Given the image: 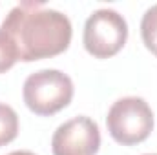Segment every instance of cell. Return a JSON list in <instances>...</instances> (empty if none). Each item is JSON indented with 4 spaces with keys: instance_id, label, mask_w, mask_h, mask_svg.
I'll return each mask as SVG.
<instances>
[{
    "instance_id": "cell-10",
    "label": "cell",
    "mask_w": 157,
    "mask_h": 155,
    "mask_svg": "<svg viewBox=\"0 0 157 155\" xmlns=\"http://www.w3.org/2000/svg\"><path fill=\"white\" fill-rule=\"evenodd\" d=\"M144 155H157V153H144Z\"/></svg>"
},
{
    "instance_id": "cell-8",
    "label": "cell",
    "mask_w": 157,
    "mask_h": 155,
    "mask_svg": "<svg viewBox=\"0 0 157 155\" xmlns=\"http://www.w3.org/2000/svg\"><path fill=\"white\" fill-rule=\"evenodd\" d=\"M18 60V51L11 37L0 29V73H6L11 70Z\"/></svg>"
},
{
    "instance_id": "cell-1",
    "label": "cell",
    "mask_w": 157,
    "mask_h": 155,
    "mask_svg": "<svg viewBox=\"0 0 157 155\" xmlns=\"http://www.w3.org/2000/svg\"><path fill=\"white\" fill-rule=\"evenodd\" d=\"M0 29L11 37L18 51V60L24 62L64 53L73 37L71 20L64 13L31 0L15 6L6 15Z\"/></svg>"
},
{
    "instance_id": "cell-3",
    "label": "cell",
    "mask_w": 157,
    "mask_h": 155,
    "mask_svg": "<svg viewBox=\"0 0 157 155\" xmlns=\"http://www.w3.org/2000/svg\"><path fill=\"white\" fill-rule=\"evenodd\" d=\"M106 126L115 142L133 146L150 137L154 130V112L141 97H122L112 104Z\"/></svg>"
},
{
    "instance_id": "cell-2",
    "label": "cell",
    "mask_w": 157,
    "mask_h": 155,
    "mask_svg": "<svg viewBox=\"0 0 157 155\" xmlns=\"http://www.w3.org/2000/svg\"><path fill=\"white\" fill-rule=\"evenodd\" d=\"M73 80L60 70H39L24 80L22 99L29 112L49 117L64 110L73 99Z\"/></svg>"
},
{
    "instance_id": "cell-5",
    "label": "cell",
    "mask_w": 157,
    "mask_h": 155,
    "mask_svg": "<svg viewBox=\"0 0 157 155\" xmlns=\"http://www.w3.org/2000/svg\"><path fill=\"white\" fill-rule=\"evenodd\" d=\"M101 148V131L93 119L86 115L62 122L51 137L53 155H97Z\"/></svg>"
},
{
    "instance_id": "cell-9",
    "label": "cell",
    "mask_w": 157,
    "mask_h": 155,
    "mask_svg": "<svg viewBox=\"0 0 157 155\" xmlns=\"http://www.w3.org/2000/svg\"><path fill=\"white\" fill-rule=\"evenodd\" d=\"M7 155H35L33 152H28V150H18V152H11Z\"/></svg>"
},
{
    "instance_id": "cell-7",
    "label": "cell",
    "mask_w": 157,
    "mask_h": 155,
    "mask_svg": "<svg viewBox=\"0 0 157 155\" xmlns=\"http://www.w3.org/2000/svg\"><path fill=\"white\" fill-rule=\"evenodd\" d=\"M141 39L146 49H150L157 57V4L148 7L141 20Z\"/></svg>"
},
{
    "instance_id": "cell-6",
    "label": "cell",
    "mask_w": 157,
    "mask_h": 155,
    "mask_svg": "<svg viewBox=\"0 0 157 155\" xmlns=\"http://www.w3.org/2000/svg\"><path fill=\"white\" fill-rule=\"evenodd\" d=\"M18 135V115L17 112L0 102V148L15 141Z\"/></svg>"
},
{
    "instance_id": "cell-4",
    "label": "cell",
    "mask_w": 157,
    "mask_h": 155,
    "mask_svg": "<svg viewBox=\"0 0 157 155\" xmlns=\"http://www.w3.org/2000/svg\"><path fill=\"white\" fill-rule=\"evenodd\" d=\"M128 39V24L124 17L110 7L93 11L86 24L82 42L90 55L95 59H110L124 47Z\"/></svg>"
}]
</instances>
